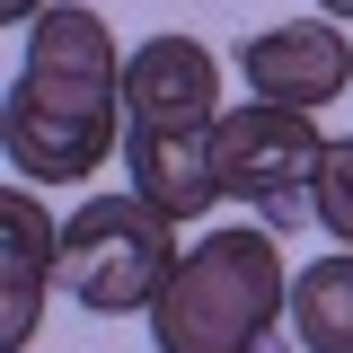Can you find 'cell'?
<instances>
[{"label":"cell","mask_w":353,"mask_h":353,"mask_svg":"<svg viewBox=\"0 0 353 353\" xmlns=\"http://www.w3.org/2000/svg\"><path fill=\"white\" fill-rule=\"evenodd\" d=\"M0 9H9V18H18V27H27V18H44V9H36V0H0Z\"/></svg>","instance_id":"obj_11"},{"label":"cell","mask_w":353,"mask_h":353,"mask_svg":"<svg viewBox=\"0 0 353 353\" xmlns=\"http://www.w3.org/2000/svg\"><path fill=\"white\" fill-rule=\"evenodd\" d=\"M176 274V221L141 194H88L62 221V292L97 318L150 309Z\"/></svg>","instance_id":"obj_3"},{"label":"cell","mask_w":353,"mask_h":353,"mask_svg":"<svg viewBox=\"0 0 353 353\" xmlns=\"http://www.w3.org/2000/svg\"><path fill=\"white\" fill-rule=\"evenodd\" d=\"M124 176H132V194L159 203L168 221H203L221 203L212 124H124Z\"/></svg>","instance_id":"obj_6"},{"label":"cell","mask_w":353,"mask_h":353,"mask_svg":"<svg viewBox=\"0 0 353 353\" xmlns=\"http://www.w3.org/2000/svg\"><path fill=\"white\" fill-rule=\"evenodd\" d=\"M292 345L301 353H353V248L292 274Z\"/></svg>","instance_id":"obj_9"},{"label":"cell","mask_w":353,"mask_h":353,"mask_svg":"<svg viewBox=\"0 0 353 353\" xmlns=\"http://www.w3.org/2000/svg\"><path fill=\"white\" fill-rule=\"evenodd\" d=\"M318 9H327V18H353V0H318Z\"/></svg>","instance_id":"obj_12"},{"label":"cell","mask_w":353,"mask_h":353,"mask_svg":"<svg viewBox=\"0 0 353 353\" xmlns=\"http://www.w3.org/2000/svg\"><path fill=\"white\" fill-rule=\"evenodd\" d=\"M124 115L132 124H221V62L194 36H150L124 53Z\"/></svg>","instance_id":"obj_7"},{"label":"cell","mask_w":353,"mask_h":353,"mask_svg":"<svg viewBox=\"0 0 353 353\" xmlns=\"http://www.w3.org/2000/svg\"><path fill=\"white\" fill-rule=\"evenodd\" d=\"M274 318H292V265L274 230H212L176 256L168 292L150 301V345L159 353H265Z\"/></svg>","instance_id":"obj_2"},{"label":"cell","mask_w":353,"mask_h":353,"mask_svg":"<svg viewBox=\"0 0 353 353\" xmlns=\"http://www.w3.org/2000/svg\"><path fill=\"white\" fill-rule=\"evenodd\" d=\"M124 53L106 36L97 9H44L27 62L0 106V141L9 168L36 185H80L106 168V150H124Z\"/></svg>","instance_id":"obj_1"},{"label":"cell","mask_w":353,"mask_h":353,"mask_svg":"<svg viewBox=\"0 0 353 353\" xmlns=\"http://www.w3.org/2000/svg\"><path fill=\"white\" fill-rule=\"evenodd\" d=\"M318 124L301 106H221L212 124V168H221V194L256 203L265 230H292V221H318Z\"/></svg>","instance_id":"obj_4"},{"label":"cell","mask_w":353,"mask_h":353,"mask_svg":"<svg viewBox=\"0 0 353 353\" xmlns=\"http://www.w3.org/2000/svg\"><path fill=\"white\" fill-rule=\"evenodd\" d=\"M239 80L248 97H274V106H336L353 88V36L336 18H292V27H265V36L239 44Z\"/></svg>","instance_id":"obj_5"},{"label":"cell","mask_w":353,"mask_h":353,"mask_svg":"<svg viewBox=\"0 0 353 353\" xmlns=\"http://www.w3.org/2000/svg\"><path fill=\"white\" fill-rule=\"evenodd\" d=\"M0 230H9V256H0V353H27L44 318V283L62 274V221L36 212L27 185L0 194Z\"/></svg>","instance_id":"obj_8"},{"label":"cell","mask_w":353,"mask_h":353,"mask_svg":"<svg viewBox=\"0 0 353 353\" xmlns=\"http://www.w3.org/2000/svg\"><path fill=\"white\" fill-rule=\"evenodd\" d=\"M318 230L336 248H353V132L318 150Z\"/></svg>","instance_id":"obj_10"}]
</instances>
